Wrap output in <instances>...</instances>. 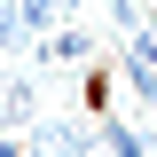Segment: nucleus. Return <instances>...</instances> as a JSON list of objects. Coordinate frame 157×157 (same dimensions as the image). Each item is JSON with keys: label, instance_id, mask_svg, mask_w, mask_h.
I'll list each match as a JSON object with an SVG mask.
<instances>
[{"label": "nucleus", "instance_id": "1", "mask_svg": "<svg viewBox=\"0 0 157 157\" xmlns=\"http://www.w3.org/2000/svg\"><path fill=\"white\" fill-rule=\"evenodd\" d=\"M24 126H32V78L8 71L0 78V134H24Z\"/></svg>", "mask_w": 157, "mask_h": 157}, {"label": "nucleus", "instance_id": "3", "mask_svg": "<svg viewBox=\"0 0 157 157\" xmlns=\"http://www.w3.org/2000/svg\"><path fill=\"white\" fill-rule=\"evenodd\" d=\"M102 149H110V157H149V149H141V134H134V126H102Z\"/></svg>", "mask_w": 157, "mask_h": 157}, {"label": "nucleus", "instance_id": "2", "mask_svg": "<svg viewBox=\"0 0 157 157\" xmlns=\"http://www.w3.org/2000/svg\"><path fill=\"white\" fill-rule=\"evenodd\" d=\"M86 55H94V39L78 32V24H55V32L39 39V63H86Z\"/></svg>", "mask_w": 157, "mask_h": 157}, {"label": "nucleus", "instance_id": "5", "mask_svg": "<svg viewBox=\"0 0 157 157\" xmlns=\"http://www.w3.org/2000/svg\"><path fill=\"white\" fill-rule=\"evenodd\" d=\"M78 157H110V149H78Z\"/></svg>", "mask_w": 157, "mask_h": 157}, {"label": "nucleus", "instance_id": "4", "mask_svg": "<svg viewBox=\"0 0 157 157\" xmlns=\"http://www.w3.org/2000/svg\"><path fill=\"white\" fill-rule=\"evenodd\" d=\"M24 24L32 32H55V0H24Z\"/></svg>", "mask_w": 157, "mask_h": 157}]
</instances>
